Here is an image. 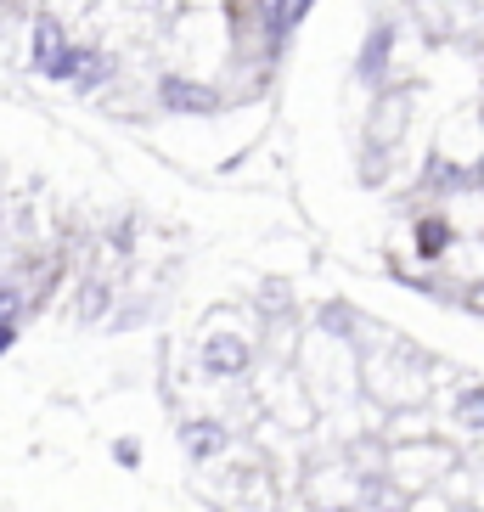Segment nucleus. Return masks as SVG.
Listing matches in <instances>:
<instances>
[{
    "label": "nucleus",
    "mask_w": 484,
    "mask_h": 512,
    "mask_svg": "<svg viewBox=\"0 0 484 512\" xmlns=\"http://www.w3.org/2000/svg\"><path fill=\"white\" fill-rule=\"evenodd\" d=\"M186 451H192L197 462L220 456L226 451V428H220V422H186Z\"/></svg>",
    "instance_id": "f257e3e1"
},
{
    "label": "nucleus",
    "mask_w": 484,
    "mask_h": 512,
    "mask_svg": "<svg viewBox=\"0 0 484 512\" xmlns=\"http://www.w3.org/2000/svg\"><path fill=\"white\" fill-rule=\"evenodd\" d=\"M259 6H265V23H271V34H282L293 23L288 17V0H259Z\"/></svg>",
    "instance_id": "423d86ee"
},
{
    "label": "nucleus",
    "mask_w": 484,
    "mask_h": 512,
    "mask_svg": "<svg viewBox=\"0 0 484 512\" xmlns=\"http://www.w3.org/2000/svg\"><path fill=\"white\" fill-rule=\"evenodd\" d=\"M456 422H462L468 434H484V389L479 383H468V394L456 400Z\"/></svg>",
    "instance_id": "20e7f679"
},
{
    "label": "nucleus",
    "mask_w": 484,
    "mask_h": 512,
    "mask_svg": "<svg viewBox=\"0 0 484 512\" xmlns=\"http://www.w3.org/2000/svg\"><path fill=\"white\" fill-rule=\"evenodd\" d=\"M389 439H394V445H423V439H428V411H417V406L394 411V417H389Z\"/></svg>",
    "instance_id": "7ed1b4c3"
},
{
    "label": "nucleus",
    "mask_w": 484,
    "mask_h": 512,
    "mask_svg": "<svg viewBox=\"0 0 484 512\" xmlns=\"http://www.w3.org/2000/svg\"><path fill=\"white\" fill-rule=\"evenodd\" d=\"M12 338H17V321H0V349L12 344Z\"/></svg>",
    "instance_id": "0eeeda50"
},
{
    "label": "nucleus",
    "mask_w": 484,
    "mask_h": 512,
    "mask_svg": "<svg viewBox=\"0 0 484 512\" xmlns=\"http://www.w3.org/2000/svg\"><path fill=\"white\" fill-rule=\"evenodd\" d=\"M12 304H17V293H12V287H0V316H6Z\"/></svg>",
    "instance_id": "6e6552de"
},
{
    "label": "nucleus",
    "mask_w": 484,
    "mask_h": 512,
    "mask_svg": "<svg viewBox=\"0 0 484 512\" xmlns=\"http://www.w3.org/2000/svg\"><path fill=\"white\" fill-rule=\"evenodd\" d=\"M203 366H209V372H220V377H237V372H248V349H237L231 338H220V344L203 349Z\"/></svg>",
    "instance_id": "f03ea898"
},
{
    "label": "nucleus",
    "mask_w": 484,
    "mask_h": 512,
    "mask_svg": "<svg viewBox=\"0 0 484 512\" xmlns=\"http://www.w3.org/2000/svg\"><path fill=\"white\" fill-rule=\"evenodd\" d=\"M164 102L169 107H192V113H203V107H214L209 91H197V85H181V79H164Z\"/></svg>",
    "instance_id": "39448f33"
},
{
    "label": "nucleus",
    "mask_w": 484,
    "mask_h": 512,
    "mask_svg": "<svg viewBox=\"0 0 484 512\" xmlns=\"http://www.w3.org/2000/svg\"><path fill=\"white\" fill-rule=\"evenodd\" d=\"M468 304H473V310H479V316H484V282H479V287H473V293H468Z\"/></svg>",
    "instance_id": "1a4fd4ad"
}]
</instances>
